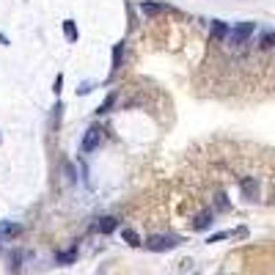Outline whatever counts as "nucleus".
I'll use <instances>...</instances> for the list:
<instances>
[{
  "label": "nucleus",
  "instance_id": "nucleus-4",
  "mask_svg": "<svg viewBox=\"0 0 275 275\" xmlns=\"http://www.w3.org/2000/svg\"><path fill=\"white\" fill-rule=\"evenodd\" d=\"M19 234H22V226H19V223H11V220L0 223V237H19Z\"/></svg>",
  "mask_w": 275,
  "mask_h": 275
},
{
  "label": "nucleus",
  "instance_id": "nucleus-14",
  "mask_svg": "<svg viewBox=\"0 0 275 275\" xmlns=\"http://www.w3.org/2000/svg\"><path fill=\"white\" fill-rule=\"evenodd\" d=\"M113 105H116V94H110L108 99L102 102L99 108H96V113H110V108H113Z\"/></svg>",
  "mask_w": 275,
  "mask_h": 275
},
{
  "label": "nucleus",
  "instance_id": "nucleus-5",
  "mask_svg": "<svg viewBox=\"0 0 275 275\" xmlns=\"http://www.w3.org/2000/svg\"><path fill=\"white\" fill-rule=\"evenodd\" d=\"M116 226H119V223H116V217H99L94 228L99 234H110V231H116Z\"/></svg>",
  "mask_w": 275,
  "mask_h": 275
},
{
  "label": "nucleus",
  "instance_id": "nucleus-15",
  "mask_svg": "<svg viewBox=\"0 0 275 275\" xmlns=\"http://www.w3.org/2000/svg\"><path fill=\"white\" fill-rule=\"evenodd\" d=\"M61 85H64V74H58V77H55V83H53V91H55V94H61Z\"/></svg>",
  "mask_w": 275,
  "mask_h": 275
},
{
  "label": "nucleus",
  "instance_id": "nucleus-8",
  "mask_svg": "<svg viewBox=\"0 0 275 275\" xmlns=\"http://www.w3.org/2000/svg\"><path fill=\"white\" fill-rule=\"evenodd\" d=\"M64 36L69 42H77V25H74V19H66L64 22Z\"/></svg>",
  "mask_w": 275,
  "mask_h": 275
},
{
  "label": "nucleus",
  "instance_id": "nucleus-1",
  "mask_svg": "<svg viewBox=\"0 0 275 275\" xmlns=\"http://www.w3.org/2000/svg\"><path fill=\"white\" fill-rule=\"evenodd\" d=\"M149 251L154 253H162V251H174L176 245H179V237H174V234H154V237H149L143 242Z\"/></svg>",
  "mask_w": 275,
  "mask_h": 275
},
{
  "label": "nucleus",
  "instance_id": "nucleus-2",
  "mask_svg": "<svg viewBox=\"0 0 275 275\" xmlns=\"http://www.w3.org/2000/svg\"><path fill=\"white\" fill-rule=\"evenodd\" d=\"M102 140H105V130H102V127H91V130H85L83 151H94V149H99Z\"/></svg>",
  "mask_w": 275,
  "mask_h": 275
},
{
  "label": "nucleus",
  "instance_id": "nucleus-16",
  "mask_svg": "<svg viewBox=\"0 0 275 275\" xmlns=\"http://www.w3.org/2000/svg\"><path fill=\"white\" fill-rule=\"evenodd\" d=\"M61 110H64V108H61V105H55V127L61 124Z\"/></svg>",
  "mask_w": 275,
  "mask_h": 275
},
{
  "label": "nucleus",
  "instance_id": "nucleus-11",
  "mask_svg": "<svg viewBox=\"0 0 275 275\" xmlns=\"http://www.w3.org/2000/svg\"><path fill=\"white\" fill-rule=\"evenodd\" d=\"M74 259H77V253H74V251H61V253H55V262H58V264H74Z\"/></svg>",
  "mask_w": 275,
  "mask_h": 275
},
{
  "label": "nucleus",
  "instance_id": "nucleus-13",
  "mask_svg": "<svg viewBox=\"0 0 275 275\" xmlns=\"http://www.w3.org/2000/svg\"><path fill=\"white\" fill-rule=\"evenodd\" d=\"M273 44H275V33H273V30H264V36H262V42H259V47H262V50H273Z\"/></svg>",
  "mask_w": 275,
  "mask_h": 275
},
{
  "label": "nucleus",
  "instance_id": "nucleus-3",
  "mask_svg": "<svg viewBox=\"0 0 275 275\" xmlns=\"http://www.w3.org/2000/svg\"><path fill=\"white\" fill-rule=\"evenodd\" d=\"M140 14H143V17H160V14H165V6H162V3H154V0H143V3H140Z\"/></svg>",
  "mask_w": 275,
  "mask_h": 275
},
{
  "label": "nucleus",
  "instance_id": "nucleus-7",
  "mask_svg": "<svg viewBox=\"0 0 275 275\" xmlns=\"http://www.w3.org/2000/svg\"><path fill=\"white\" fill-rule=\"evenodd\" d=\"M242 193H245V196L253 201V198L259 196V185H256L253 179H242Z\"/></svg>",
  "mask_w": 275,
  "mask_h": 275
},
{
  "label": "nucleus",
  "instance_id": "nucleus-10",
  "mask_svg": "<svg viewBox=\"0 0 275 275\" xmlns=\"http://www.w3.org/2000/svg\"><path fill=\"white\" fill-rule=\"evenodd\" d=\"M212 223V212H201V215L196 217V223H193V228H198V231H204V228Z\"/></svg>",
  "mask_w": 275,
  "mask_h": 275
},
{
  "label": "nucleus",
  "instance_id": "nucleus-12",
  "mask_svg": "<svg viewBox=\"0 0 275 275\" xmlns=\"http://www.w3.org/2000/svg\"><path fill=\"white\" fill-rule=\"evenodd\" d=\"M121 61H124V42H119V44L113 47V69H119Z\"/></svg>",
  "mask_w": 275,
  "mask_h": 275
},
{
  "label": "nucleus",
  "instance_id": "nucleus-17",
  "mask_svg": "<svg viewBox=\"0 0 275 275\" xmlns=\"http://www.w3.org/2000/svg\"><path fill=\"white\" fill-rule=\"evenodd\" d=\"M217 206H220V209H226V196H223V193L217 196Z\"/></svg>",
  "mask_w": 275,
  "mask_h": 275
},
{
  "label": "nucleus",
  "instance_id": "nucleus-6",
  "mask_svg": "<svg viewBox=\"0 0 275 275\" xmlns=\"http://www.w3.org/2000/svg\"><path fill=\"white\" fill-rule=\"evenodd\" d=\"M226 36H228V25L215 19V22H212V39H226Z\"/></svg>",
  "mask_w": 275,
  "mask_h": 275
},
{
  "label": "nucleus",
  "instance_id": "nucleus-9",
  "mask_svg": "<svg viewBox=\"0 0 275 275\" xmlns=\"http://www.w3.org/2000/svg\"><path fill=\"white\" fill-rule=\"evenodd\" d=\"M121 237L127 239V242H130L132 248H138V245H143V239L138 237V231H132V228H124V231H121Z\"/></svg>",
  "mask_w": 275,
  "mask_h": 275
}]
</instances>
